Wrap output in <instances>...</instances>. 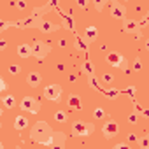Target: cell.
<instances>
[{
    "label": "cell",
    "instance_id": "1",
    "mask_svg": "<svg viewBox=\"0 0 149 149\" xmlns=\"http://www.w3.org/2000/svg\"><path fill=\"white\" fill-rule=\"evenodd\" d=\"M53 130L51 126L46 123V121H37L33 126H32V132H30V139L37 144H42V146H51L53 142Z\"/></svg>",
    "mask_w": 149,
    "mask_h": 149
},
{
    "label": "cell",
    "instance_id": "2",
    "mask_svg": "<svg viewBox=\"0 0 149 149\" xmlns=\"http://www.w3.org/2000/svg\"><path fill=\"white\" fill-rule=\"evenodd\" d=\"M93 130H95V126H93L91 123H84V121H76V123L72 125V132H74V135L86 137V135L93 133Z\"/></svg>",
    "mask_w": 149,
    "mask_h": 149
},
{
    "label": "cell",
    "instance_id": "3",
    "mask_svg": "<svg viewBox=\"0 0 149 149\" xmlns=\"http://www.w3.org/2000/svg\"><path fill=\"white\" fill-rule=\"evenodd\" d=\"M19 105H21V109H23L25 112H30V114H37L39 109H40V104H39L33 97H25Z\"/></svg>",
    "mask_w": 149,
    "mask_h": 149
},
{
    "label": "cell",
    "instance_id": "4",
    "mask_svg": "<svg viewBox=\"0 0 149 149\" xmlns=\"http://www.w3.org/2000/svg\"><path fill=\"white\" fill-rule=\"evenodd\" d=\"M32 47H33V56H35L37 60H44V58L47 56V53L51 51V47H49L46 42H40V40H35Z\"/></svg>",
    "mask_w": 149,
    "mask_h": 149
},
{
    "label": "cell",
    "instance_id": "5",
    "mask_svg": "<svg viewBox=\"0 0 149 149\" xmlns=\"http://www.w3.org/2000/svg\"><path fill=\"white\" fill-rule=\"evenodd\" d=\"M60 95H61V86H60V84H49V86H46V90H44V97H46L47 100L58 102V100H60Z\"/></svg>",
    "mask_w": 149,
    "mask_h": 149
},
{
    "label": "cell",
    "instance_id": "6",
    "mask_svg": "<svg viewBox=\"0 0 149 149\" xmlns=\"http://www.w3.org/2000/svg\"><path fill=\"white\" fill-rule=\"evenodd\" d=\"M107 61L112 65V67H119V68H123L125 72H126V63H125V56L123 54H119V53H109L107 54Z\"/></svg>",
    "mask_w": 149,
    "mask_h": 149
},
{
    "label": "cell",
    "instance_id": "7",
    "mask_svg": "<svg viewBox=\"0 0 149 149\" xmlns=\"http://www.w3.org/2000/svg\"><path fill=\"white\" fill-rule=\"evenodd\" d=\"M102 132H104V135H105L107 139H112V137H116V135H118L119 126H118V123H116L114 119H109V121L102 126Z\"/></svg>",
    "mask_w": 149,
    "mask_h": 149
},
{
    "label": "cell",
    "instance_id": "8",
    "mask_svg": "<svg viewBox=\"0 0 149 149\" xmlns=\"http://www.w3.org/2000/svg\"><path fill=\"white\" fill-rule=\"evenodd\" d=\"M37 28H39L42 33H51V32H56L60 26H58V25H54V23H51V21L42 19V21H39V23H37Z\"/></svg>",
    "mask_w": 149,
    "mask_h": 149
},
{
    "label": "cell",
    "instance_id": "9",
    "mask_svg": "<svg viewBox=\"0 0 149 149\" xmlns=\"http://www.w3.org/2000/svg\"><path fill=\"white\" fill-rule=\"evenodd\" d=\"M65 147V133L63 132H56L53 135V142H51V149H63Z\"/></svg>",
    "mask_w": 149,
    "mask_h": 149
},
{
    "label": "cell",
    "instance_id": "10",
    "mask_svg": "<svg viewBox=\"0 0 149 149\" xmlns=\"http://www.w3.org/2000/svg\"><path fill=\"white\" fill-rule=\"evenodd\" d=\"M40 81H42V77H40L39 72H30L28 76H26V84L32 86V88H37L40 84Z\"/></svg>",
    "mask_w": 149,
    "mask_h": 149
},
{
    "label": "cell",
    "instance_id": "11",
    "mask_svg": "<svg viewBox=\"0 0 149 149\" xmlns=\"http://www.w3.org/2000/svg\"><path fill=\"white\" fill-rule=\"evenodd\" d=\"M111 16L116 18V19H123V18H125V9H123V6H119L118 2L111 4Z\"/></svg>",
    "mask_w": 149,
    "mask_h": 149
},
{
    "label": "cell",
    "instance_id": "12",
    "mask_svg": "<svg viewBox=\"0 0 149 149\" xmlns=\"http://www.w3.org/2000/svg\"><path fill=\"white\" fill-rule=\"evenodd\" d=\"M139 28H140V23L135 21V19H125V23H123V30H125L126 33H133V32H137Z\"/></svg>",
    "mask_w": 149,
    "mask_h": 149
},
{
    "label": "cell",
    "instance_id": "13",
    "mask_svg": "<svg viewBox=\"0 0 149 149\" xmlns=\"http://www.w3.org/2000/svg\"><path fill=\"white\" fill-rule=\"evenodd\" d=\"M18 54H19V58H28V56L33 54V47L30 44H19L18 46Z\"/></svg>",
    "mask_w": 149,
    "mask_h": 149
},
{
    "label": "cell",
    "instance_id": "14",
    "mask_svg": "<svg viewBox=\"0 0 149 149\" xmlns=\"http://www.w3.org/2000/svg\"><path fill=\"white\" fill-rule=\"evenodd\" d=\"M67 105L74 111H79L83 105H81V98L77 95H68V100H67Z\"/></svg>",
    "mask_w": 149,
    "mask_h": 149
},
{
    "label": "cell",
    "instance_id": "15",
    "mask_svg": "<svg viewBox=\"0 0 149 149\" xmlns=\"http://www.w3.org/2000/svg\"><path fill=\"white\" fill-rule=\"evenodd\" d=\"M26 126H28V119H26L23 114H19V116L14 118V128H16V130H23V128H26Z\"/></svg>",
    "mask_w": 149,
    "mask_h": 149
},
{
    "label": "cell",
    "instance_id": "16",
    "mask_svg": "<svg viewBox=\"0 0 149 149\" xmlns=\"http://www.w3.org/2000/svg\"><path fill=\"white\" fill-rule=\"evenodd\" d=\"M97 33H98V30H97L95 26H88V28H86V39H88L90 42H93V40L97 39Z\"/></svg>",
    "mask_w": 149,
    "mask_h": 149
},
{
    "label": "cell",
    "instance_id": "17",
    "mask_svg": "<svg viewBox=\"0 0 149 149\" xmlns=\"http://www.w3.org/2000/svg\"><path fill=\"white\" fill-rule=\"evenodd\" d=\"M2 102H4V105H6L7 109H13V107L16 105V102H14V97H13V95L4 97V98H2Z\"/></svg>",
    "mask_w": 149,
    "mask_h": 149
},
{
    "label": "cell",
    "instance_id": "18",
    "mask_svg": "<svg viewBox=\"0 0 149 149\" xmlns=\"http://www.w3.org/2000/svg\"><path fill=\"white\" fill-rule=\"evenodd\" d=\"M54 119H56L58 123H65V121H67V112H63V111H56V112H54Z\"/></svg>",
    "mask_w": 149,
    "mask_h": 149
},
{
    "label": "cell",
    "instance_id": "19",
    "mask_svg": "<svg viewBox=\"0 0 149 149\" xmlns=\"http://www.w3.org/2000/svg\"><path fill=\"white\" fill-rule=\"evenodd\" d=\"M83 70H84V74H86V76L93 77V67H91V63H90V61H84V65H83Z\"/></svg>",
    "mask_w": 149,
    "mask_h": 149
},
{
    "label": "cell",
    "instance_id": "20",
    "mask_svg": "<svg viewBox=\"0 0 149 149\" xmlns=\"http://www.w3.org/2000/svg\"><path fill=\"white\" fill-rule=\"evenodd\" d=\"M137 142H139L140 149H147V147H149V139H147V137H144V139H139Z\"/></svg>",
    "mask_w": 149,
    "mask_h": 149
},
{
    "label": "cell",
    "instance_id": "21",
    "mask_svg": "<svg viewBox=\"0 0 149 149\" xmlns=\"http://www.w3.org/2000/svg\"><path fill=\"white\" fill-rule=\"evenodd\" d=\"M102 81H104L105 84H111V83L114 81V76H112V74H104V76H102Z\"/></svg>",
    "mask_w": 149,
    "mask_h": 149
},
{
    "label": "cell",
    "instance_id": "22",
    "mask_svg": "<svg viewBox=\"0 0 149 149\" xmlns=\"http://www.w3.org/2000/svg\"><path fill=\"white\" fill-rule=\"evenodd\" d=\"M93 116H95V118H97V119H102V118H104V116H105V111H104V109H100V107H98V109H95V112H93Z\"/></svg>",
    "mask_w": 149,
    "mask_h": 149
},
{
    "label": "cell",
    "instance_id": "23",
    "mask_svg": "<svg viewBox=\"0 0 149 149\" xmlns=\"http://www.w3.org/2000/svg\"><path fill=\"white\" fill-rule=\"evenodd\" d=\"M140 68H142V63H140V60L137 58V60L133 61V68H132V70H135V72H140Z\"/></svg>",
    "mask_w": 149,
    "mask_h": 149
},
{
    "label": "cell",
    "instance_id": "24",
    "mask_svg": "<svg viewBox=\"0 0 149 149\" xmlns=\"http://www.w3.org/2000/svg\"><path fill=\"white\" fill-rule=\"evenodd\" d=\"M19 70H21L19 65H11V67H9V72L13 74V76H14V74H19Z\"/></svg>",
    "mask_w": 149,
    "mask_h": 149
},
{
    "label": "cell",
    "instance_id": "25",
    "mask_svg": "<svg viewBox=\"0 0 149 149\" xmlns=\"http://www.w3.org/2000/svg\"><path fill=\"white\" fill-rule=\"evenodd\" d=\"M137 119H139V116H137L135 112H132V114L128 116V121H130V123H137Z\"/></svg>",
    "mask_w": 149,
    "mask_h": 149
},
{
    "label": "cell",
    "instance_id": "26",
    "mask_svg": "<svg viewBox=\"0 0 149 149\" xmlns=\"http://www.w3.org/2000/svg\"><path fill=\"white\" fill-rule=\"evenodd\" d=\"M114 149H130V146L121 142V144H116V146H114Z\"/></svg>",
    "mask_w": 149,
    "mask_h": 149
},
{
    "label": "cell",
    "instance_id": "27",
    "mask_svg": "<svg viewBox=\"0 0 149 149\" xmlns=\"http://www.w3.org/2000/svg\"><path fill=\"white\" fill-rule=\"evenodd\" d=\"M14 6H16L18 9H26V2H16Z\"/></svg>",
    "mask_w": 149,
    "mask_h": 149
},
{
    "label": "cell",
    "instance_id": "28",
    "mask_svg": "<svg viewBox=\"0 0 149 149\" xmlns=\"http://www.w3.org/2000/svg\"><path fill=\"white\" fill-rule=\"evenodd\" d=\"M0 90H2V91L6 90V83H4V79H0Z\"/></svg>",
    "mask_w": 149,
    "mask_h": 149
},
{
    "label": "cell",
    "instance_id": "29",
    "mask_svg": "<svg viewBox=\"0 0 149 149\" xmlns=\"http://www.w3.org/2000/svg\"><path fill=\"white\" fill-rule=\"evenodd\" d=\"M104 6H105V4H104V2H97V4H95V7H97V9H102V7H104Z\"/></svg>",
    "mask_w": 149,
    "mask_h": 149
},
{
    "label": "cell",
    "instance_id": "30",
    "mask_svg": "<svg viewBox=\"0 0 149 149\" xmlns=\"http://www.w3.org/2000/svg\"><path fill=\"white\" fill-rule=\"evenodd\" d=\"M109 95H111V97H116V95H118V90H111Z\"/></svg>",
    "mask_w": 149,
    "mask_h": 149
},
{
    "label": "cell",
    "instance_id": "31",
    "mask_svg": "<svg viewBox=\"0 0 149 149\" xmlns=\"http://www.w3.org/2000/svg\"><path fill=\"white\" fill-rule=\"evenodd\" d=\"M133 93H135V88H130V90H128V95L133 97Z\"/></svg>",
    "mask_w": 149,
    "mask_h": 149
},
{
    "label": "cell",
    "instance_id": "32",
    "mask_svg": "<svg viewBox=\"0 0 149 149\" xmlns=\"http://www.w3.org/2000/svg\"><path fill=\"white\" fill-rule=\"evenodd\" d=\"M0 42H2V44H0V49L4 51V49H6V40H0Z\"/></svg>",
    "mask_w": 149,
    "mask_h": 149
},
{
    "label": "cell",
    "instance_id": "33",
    "mask_svg": "<svg viewBox=\"0 0 149 149\" xmlns=\"http://www.w3.org/2000/svg\"><path fill=\"white\" fill-rule=\"evenodd\" d=\"M146 47H147V49H149V39H147V40H146Z\"/></svg>",
    "mask_w": 149,
    "mask_h": 149
},
{
    "label": "cell",
    "instance_id": "34",
    "mask_svg": "<svg viewBox=\"0 0 149 149\" xmlns=\"http://www.w3.org/2000/svg\"><path fill=\"white\" fill-rule=\"evenodd\" d=\"M146 21H149V13H147V16H146Z\"/></svg>",
    "mask_w": 149,
    "mask_h": 149
},
{
    "label": "cell",
    "instance_id": "35",
    "mask_svg": "<svg viewBox=\"0 0 149 149\" xmlns=\"http://www.w3.org/2000/svg\"><path fill=\"white\" fill-rule=\"evenodd\" d=\"M147 149H149V147H147Z\"/></svg>",
    "mask_w": 149,
    "mask_h": 149
}]
</instances>
